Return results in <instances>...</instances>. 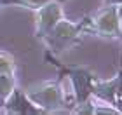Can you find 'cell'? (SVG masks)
<instances>
[{"label": "cell", "mask_w": 122, "mask_h": 115, "mask_svg": "<svg viewBox=\"0 0 122 115\" xmlns=\"http://www.w3.org/2000/svg\"><path fill=\"white\" fill-rule=\"evenodd\" d=\"M82 33L92 35V31H91V19L89 18L84 19V21H80V23H71V21L61 18L58 23L52 26V30L49 31L42 40L46 42L52 51L61 52Z\"/></svg>", "instance_id": "6da1fadb"}, {"label": "cell", "mask_w": 122, "mask_h": 115, "mask_svg": "<svg viewBox=\"0 0 122 115\" xmlns=\"http://www.w3.org/2000/svg\"><path fill=\"white\" fill-rule=\"evenodd\" d=\"M28 100L42 112H61L65 106V91L58 82H42L25 92Z\"/></svg>", "instance_id": "7a4b0ae2"}, {"label": "cell", "mask_w": 122, "mask_h": 115, "mask_svg": "<svg viewBox=\"0 0 122 115\" xmlns=\"http://www.w3.org/2000/svg\"><path fill=\"white\" fill-rule=\"evenodd\" d=\"M92 35L103 38H119L120 35V16L117 5H103L91 19Z\"/></svg>", "instance_id": "3957f363"}, {"label": "cell", "mask_w": 122, "mask_h": 115, "mask_svg": "<svg viewBox=\"0 0 122 115\" xmlns=\"http://www.w3.org/2000/svg\"><path fill=\"white\" fill-rule=\"evenodd\" d=\"M61 18H63V5L58 0H49L35 10V35L38 38H44Z\"/></svg>", "instance_id": "277c9868"}, {"label": "cell", "mask_w": 122, "mask_h": 115, "mask_svg": "<svg viewBox=\"0 0 122 115\" xmlns=\"http://www.w3.org/2000/svg\"><path fill=\"white\" fill-rule=\"evenodd\" d=\"M4 108H5V112H9V113H40L42 112L40 108L33 105L28 100V96L19 89H14L10 92V96L7 98Z\"/></svg>", "instance_id": "5b68a950"}, {"label": "cell", "mask_w": 122, "mask_h": 115, "mask_svg": "<svg viewBox=\"0 0 122 115\" xmlns=\"http://www.w3.org/2000/svg\"><path fill=\"white\" fill-rule=\"evenodd\" d=\"M16 89V80L14 75H7V73H0V106L4 108L7 98L10 96V92Z\"/></svg>", "instance_id": "8992f818"}, {"label": "cell", "mask_w": 122, "mask_h": 115, "mask_svg": "<svg viewBox=\"0 0 122 115\" xmlns=\"http://www.w3.org/2000/svg\"><path fill=\"white\" fill-rule=\"evenodd\" d=\"M14 70H16L14 58L7 52H0V73L14 75Z\"/></svg>", "instance_id": "52a82bcc"}, {"label": "cell", "mask_w": 122, "mask_h": 115, "mask_svg": "<svg viewBox=\"0 0 122 115\" xmlns=\"http://www.w3.org/2000/svg\"><path fill=\"white\" fill-rule=\"evenodd\" d=\"M49 0H2V4H14V5H21V7L37 10L38 7H42L44 4H47Z\"/></svg>", "instance_id": "ba28073f"}, {"label": "cell", "mask_w": 122, "mask_h": 115, "mask_svg": "<svg viewBox=\"0 0 122 115\" xmlns=\"http://www.w3.org/2000/svg\"><path fill=\"white\" fill-rule=\"evenodd\" d=\"M101 4L103 5H122V0H101Z\"/></svg>", "instance_id": "9c48e42d"}, {"label": "cell", "mask_w": 122, "mask_h": 115, "mask_svg": "<svg viewBox=\"0 0 122 115\" xmlns=\"http://www.w3.org/2000/svg\"><path fill=\"white\" fill-rule=\"evenodd\" d=\"M120 35H122V14H120Z\"/></svg>", "instance_id": "30bf717a"}]
</instances>
